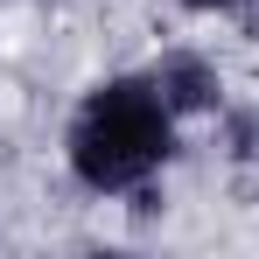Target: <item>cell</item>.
<instances>
[{"label":"cell","mask_w":259,"mask_h":259,"mask_svg":"<svg viewBox=\"0 0 259 259\" xmlns=\"http://www.w3.org/2000/svg\"><path fill=\"white\" fill-rule=\"evenodd\" d=\"M175 140H182V119L161 105L147 70H119L77 98L63 126V161L91 196H140L175 161Z\"/></svg>","instance_id":"6da1fadb"},{"label":"cell","mask_w":259,"mask_h":259,"mask_svg":"<svg viewBox=\"0 0 259 259\" xmlns=\"http://www.w3.org/2000/svg\"><path fill=\"white\" fill-rule=\"evenodd\" d=\"M147 84L161 91V105H168L182 126L224 112V70H217L203 49H161V56L147 63Z\"/></svg>","instance_id":"7a4b0ae2"},{"label":"cell","mask_w":259,"mask_h":259,"mask_svg":"<svg viewBox=\"0 0 259 259\" xmlns=\"http://www.w3.org/2000/svg\"><path fill=\"white\" fill-rule=\"evenodd\" d=\"M238 7H252V0H182V14H238Z\"/></svg>","instance_id":"3957f363"}]
</instances>
